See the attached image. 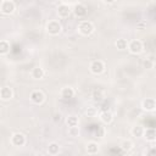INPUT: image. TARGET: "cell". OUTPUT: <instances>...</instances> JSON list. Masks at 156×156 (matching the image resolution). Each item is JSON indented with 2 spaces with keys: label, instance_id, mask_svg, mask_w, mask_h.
Returning <instances> with one entry per match:
<instances>
[{
  "label": "cell",
  "instance_id": "6da1fadb",
  "mask_svg": "<svg viewBox=\"0 0 156 156\" xmlns=\"http://www.w3.org/2000/svg\"><path fill=\"white\" fill-rule=\"evenodd\" d=\"M78 29L83 35H90L94 32V26L89 21H82L78 26Z\"/></svg>",
  "mask_w": 156,
  "mask_h": 156
},
{
  "label": "cell",
  "instance_id": "7a4b0ae2",
  "mask_svg": "<svg viewBox=\"0 0 156 156\" xmlns=\"http://www.w3.org/2000/svg\"><path fill=\"white\" fill-rule=\"evenodd\" d=\"M46 29H48V32H49L50 34L56 35V34H58L60 30H61V24H60L57 21H50V22L48 23V26H46Z\"/></svg>",
  "mask_w": 156,
  "mask_h": 156
},
{
  "label": "cell",
  "instance_id": "3957f363",
  "mask_svg": "<svg viewBox=\"0 0 156 156\" xmlns=\"http://www.w3.org/2000/svg\"><path fill=\"white\" fill-rule=\"evenodd\" d=\"M104 68H105V66H104V63H102L100 60H95V61H93L91 65H90V71H91L94 74L101 73V72L104 71Z\"/></svg>",
  "mask_w": 156,
  "mask_h": 156
},
{
  "label": "cell",
  "instance_id": "277c9868",
  "mask_svg": "<svg viewBox=\"0 0 156 156\" xmlns=\"http://www.w3.org/2000/svg\"><path fill=\"white\" fill-rule=\"evenodd\" d=\"M128 48H129L130 52H133V54H139V52H141V50H143V44H141V41H139V40H132V41L129 43Z\"/></svg>",
  "mask_w": 156,
  "mask_h": 156
},
{
  "label": "cell",
  "instance_id": "5b68a950",
  "mask_svg": "<svg viewBox=\"0 0 156 156\" xmlns=\"http://www.w3.org/2000/svg\"><path fill=\"white\" fill-rule=\"evenodd\" d=\"M44 94H43V91H40V90H34V91H32V94H30V100L34 102V104H41L43 101H44Z\"/></svg>",
  "mask_w": 156,
  "mask_h": 156
},
{
  "label": "cell",
  "instance_id": "8992f818",
  "mask_svg": "<svg viewBox=\"0 0 156 156\" xmlns=\"http://www.w3.org/2000/svg\"><path fill=\"white\" fill-rule=\"evenodd\" d=\"M11 141H12V144H13L15 146H22V145H24V143H26V138H24L23 134L16 133V134L12 135Z\"/></svg>",
  "mask_w": 156,
  "mask_h": 156
},
{
  "label": "cell",
  "instance_id": "52a82bcc",
  "mask_svg": "<svg viewBox=\"0 0 156 156\" xmlns=\"http://www.w3.org/2000/svg\"><path fill=\"white\" fill-rule=\"evenodd\" d=\"M15 10V4L12 1H4L1 4V12L5 15H10Z\"/></svg>",
  "mask_w": 156,
  "mask_h": 156
},
{
  "label": "cell",
  "instance_id": "ba28073f",
  "mask_svg": "<svg viewBox=\"0 0 156 156\" xmlns=\"http://www.w3.org/2000/svg\"><path fill=\"white\" fill-rule=\"evenodd\" d=\"M74 15L77 16V17H79V18H82V17H84L85 15H87V7L84 6V5H82V4H77L76 6H74Z\"/></svg>",
  "mask_w": 156,
  "mask_h": 156
},
{
  "label": "cell",
  "instance_id": "9c48e42d",
  "mask_svg": "<svg viewBox=\"0 0 156 156\" xmlns=\"http://www.w3.org/2000/svg\"><path fill=\"white\" fill-rule=\"evenodd\" d=\"M143 108L146 111H152L156 108V101L154 99H146L143 101Z\"/></svg>",
  "mask_w": 156,
  "mask_h": 156
},
{
  "label": "cell",
  "instance_id": "30bf717a",
  "mask_svg": "<svg viewBox=\"0 0 156 156\" xmlns=\"http://www.w3.org/2000/svg\"><path fill=\"white\" fill-rule=\"evenodd\" d=\"M69 12H71V10H69L68 5H65V4L60 5L58 9H57V13H58V16H60V17H63V18H65V17H68Z\"/></svg>",
  "mask_w": 156,
  "mask_h": 156
},
{
  "label": "cell",
  "instance_id": "8fae6325",
  "mask_svg": "<svg viewBox=\"0 0 156 156\" xmlns=\"http://www.w3.org/2000/svg\"><path fill=\"white\" fill-rule=\"evenodd\" d=\"M0 96H1L2 100H9V99L12 98V90L10 88H7V87H4L0 90Z\"/></svg>",
  "mask_w": 156,
  "mask_h": 156
},
{
  "label": "cell",
  "instance_id": "7c38bea8",
  "mask_svg": "<svg viewBox=\"0 0 156 156\" xmlns=\"http://www.w3.org/2000/svg\"><path fill=\"white\" fill-rule=\"evenodd\" d=\"M144 135H145L146 140L154 141V140H156V129H154V128H147V129L144 132Z\"/></svg>",
  "mask_w": 156,
  "mask_h": 156
},
{
  "label": "cell",
  "instance_id": "4fadbf2b",
  "mask_svg": "<svg viewBox=\"0 0 156 156\" xmlns=\"http://www.w3.org/2000/svg\"><path fill=\"white\" fill-rule=\"evenodd\" d=\"M73 95H74V91H73L72 88H63L62 91H61V96H62L65 100H69V99H72Z\"/></svg>",
  "mask_w": 156,
  "mask_h": 156
},
{
  "label": "cell",
  "instance_id": "5bb4252c",
  "mask_svg": "<svg viewBox=\"0 0 156 156\" xmlns=\"http://www.w3.org/2000/svg\"><path fill=\"white\" fill-rule=\"evenodd\" d=\"M100 118H101V121L104 123H111V121H112V113L110 111H104V112H101Z\"/></svg>",
  "mask_w": 156,
  "mask_h": 156
},
{
  "label": "cell",
  "instance_id": "9a60e30c",
  "mask_svg": "<svg viewBox=\"0 0 156 156\" xmlns=\"http://www.w3.org/2000/svg\"><path fill=\"white\" fill-rule=\"evenodd\" d=\"M32 76H33V78H35V79H40V78H43V76H44V69H43L41 67H35V68H33V71H32Z\"/></svg>",
  "mask_w": 156,
  "mask_h": 156
},
{
  "label": "cell",
  "instance_id": "2e32d148",
  "mask_svg": "<svg viewBox=\"0 0 156 156\" xmlns=\"http://www.w3.org/2000/svg\"><path fill=\"white\" fill-rule=\"evenodd\" d=\"M93 99H94V101H96V102H102V101H104L102 90H100V89L94 90V93H93Z\"/></svg>",
  "mask_w": 156,
  "mask_h": 156
},
{
  "label": "cell",
  "instance_id": "e0dca14e",
  "mask_svg": "<svg viewBox=\"0 0 156 156\" xmlns=\"http://www.w3.org/2000/svg\"><path fill=\"white\" fill-rule=\"evenodd\" d=\"M98 150H99V146H98L96 143H89L88 146H87V151H88V154H96Z\"/></svg>",
  "mask_w": 156,
  "mask_h": 156
},
{
  "label": "cell",
  "instance_id": "ac0fdd59",
  "mask_svg": "<svg viewBox=\"0 0 156 156\" xmlns=\"http://www.w3.org/2000/svg\"><path fill=\"white\" fill-rule=\"evenodd\" d=\"M10 50V44L6 40H1L0 41V54H6Z\"/></svg>",
  "mask_w": 156,
  "mask_h": 156
},
{
  "label": "cell",
  "instance_id": "d6986e66",
  "mask_svg": "<svg viewBox=\"0 0 156 156\" xmlns=\"http://www.w3.org/2000/svg\"><path fill=\"white\" fill-rule=\"evenodd\" d=\"M67 126L71 128V127H77L78 126V118L76 117V116H69L68 118H67Z\"/></svg>",
  "mask_w": 156,
  "mask_h": 156
},
{
  "label": "cell",
  "instance_id": "ffe728a7",
  "mask_svg": "<svg viewBox=\"0 0 156 156\" xmlns=\"http://www.w3.org/2000/svg\"><path fill=\"white\" fill-rule=\"evenodd\" d=\"M58 150H60L58 144H56V143H51V144L49 145V154H51V155H56V154H58Z\"/></svg>",
  "mask_w": 156,
  "mask_h": 156
},
{
  "label": "cell",
  "instance_id": "44dd1931",
  "mask_svg": "<svg viewBox=\"0 0 156 156\" xmlns=\"http://www.w3.org/2000/svg\"><path fill=\"white\" fill-rule=\"evenodd\" d=\"M116 46H117L118 50H124V49H127V46H128L127 40H126V39H118V40L116 41Z\"/></svg>",
  "mask_w": 156,
  "mask_h": 156
},
{
  "label": "cell",
  "instance_id": "7402d4cb",
  "mask_svg": "<svg viewBox=\"0 0 156 156\" xmlns=\"http://www.w3.org/2000/svg\"><path fill=\"white\" fill-rule=\"evenodd\" d=\"M132 134H133L134 136H141V135L144 134V129H143V127H140V126L134 127V128L132 129Z\"/></svg>",
  "mask_w": 156,
  "mask_h": 156
},
{
  "label": "cell",
  "instance_id": "603a6c76",
  "mask_svg": "<svg viewBox=\"0 0 156 156\" xmlns=\"http://www.w3.org/2000/svg\"><path fill=\"white\" fill-rule=\"evenodd\" d=\"M132 141H129V140H127V141H123V144H122V149L124 150V151H128V150H130L132 149Z\"/></svg>",
  "mask_w": 156,
  "mask_h": 156
},
{
  "label": "cell",
  "instance_id": "cb8c5ba5",
  "mask_svg": "<svg viewBox=\"0 0 156 156\" xmlns=\"http://www.w3.org/2000/svg\"><path fill=\"white\" fill-rule=\"evenodd\" d=\"M108 108H110V102L106 101V100H104V101H102V105H101V111H102V112H104V111H108Z\"/></svg>",
  "mask_w": 156,
  "mask_h": 156
},
{
  "label": "cell",
  "instance_id": "d4e9b609",
  "mask_svg": "<svg viewBox=\"0 0 156 156\" xmlns=\"http://www.w3.org/2000/svg\"><path fill=\"white\" fill-rule=\"evenodd\" d=\"M152 60H150V58H146L145 61H144V67L145 68H151L152 67Z\"/></svg>",
  "mask_w": 156,
  "mask_h": 156
},
{
  "label": "cell",
  "instance_id": "484cf974",
  "mask_svg": "<svg viewBox=\"0 0 156 156\" xmlns=\"http://www.w3.org/2000/svg\"><path fill=\"white\" fill-rule=\"evenodd\" d=\"M69 134H71L72 136L78 135V127H71V128H69Z\"/></svg>",
  "mask_w": 156,
  "mask_h": 156
},
{
  "label": "cell",
  "instance_id": "4316f807",
  "mask_svg": "<svg viewBox=\"0 0 156 156\" xmlns=\"http://www.w3.org/2000/svg\"><path fill=\"white\" fill-rule=\"evenodd\" d=\"M87 113H88V116H94L95 113H96V110L95 108H93V107H90V108H88V111H87Z\"/></svg>",
  "mask_w": 156,
  "mask_h": 156
},
{
  "label": "cell",
  "instance_id": "83f0119b",
  "mask_svg": "<svg viewBox=\"0 0 156 156\" xmlns=\"http://www.w3.org/2000/svg\"><path fill=\"white\" fill-rule=\"evenodd\" d=\"M96 135H98V136H102V135H104V128H102V127L98 126V132H96Z\"/></svg>",
  "mask_w": 156,
  "mask_h": 156
},
{
  "label": "cell",
  "instance_id": "f1b7e54d",
  "mask_svg": "<svg viewBox=\"0 0 156 156\" xmlns=\"http://www.w3.org/2000/svg\"><path fill=\"white\" fill-rule=\"evenodd\" d=\"M147 155H156V147H152L147 151Z\"/></svg>",
  "mask_w": 156,
  "mask_h": 156
},
{
  "label": "cell",
  "instance_id": "f546056e",
  "mask_svg": "<svg viewBox=\"0 0 156 156\" xmlns=\"http://www.w3.org/2000/svg\"><path fill=\"white\" fill-rule=\"evenodd\" d=\"M104 2H106V4H112V2H115V0H104Z\"/></svg>",
  "mask_w": 156,
  "mask_h": 156
},
{
  "label": "cell",
  "instance_id": "4dcf8cb0",
  "mask_svg": "<svg viewBox=\"0 0 156 156\" xmlns=\"http://www.w3.org/2000/svg\"><path fill=\"white\" fill-rule=\"evenodd\" d=\"M57 119H58V121L61 119V116H60V115H56V116H55V121H57Z\"/></svg>",
  "mask_w": 156,
  "mask_h": 156
}]
</instances>
